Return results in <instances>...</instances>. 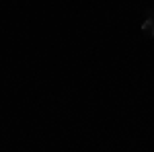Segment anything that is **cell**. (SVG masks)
<instances>
[{
    "label": "cell",
    "instance_id": "6da1fadb",
    "mask_svg": "<svg viewBox=\"0 0 154 152\" xmlns=\"http://www.w3.org/2000/svg\"><path fill=\"white\" fill-rule=\"evenodd\" d=\"M152 27H154V23H152V21H146L142 29H144V31H148V29H152Z\"/></svg>",
    "mask_w": 154,
    "mask_h": 152
}]
</instances>
